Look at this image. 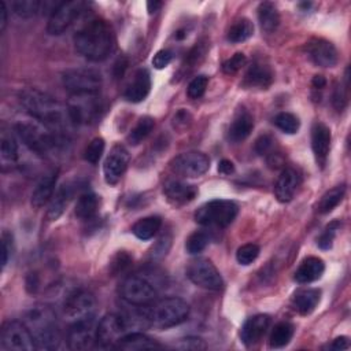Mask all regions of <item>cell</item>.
Wrapping results in <instances>:
<instances>
[{"label": "cell", "instance_id": "cell-7", "mask_svg": "<svg viewBox=\"0 0 351 351\" xmlns=\"http://www.w3.org/2000/svg\"><path fill=\"white\" fill-rule=\"evenodd\" d=\"M89 8V3L82 0H70L62 1L59 5L52 11L48 18L47 32L51 36L63 34L69 30Z\"/></svg>", "mask_w": 351, "mask_h": 351}, {"label": "cell", "instance_id": "cell-30", "mask_svg": "<svg viewBox=\"0 0 351 351\" xmlns=\"http://www.w3.org/2000/svg\"><path fill=\"white\" fill-rule=\"evenodd\" d=\"M274 74L271 69L262 63H254L248 67L244 75V85L248 88L266 89L271 85Z\"/></svg>", "mask_w": 351, "mask_h": 351}, {"label": "cell", "instance_id": "cell-17", "mask_svg": "<svg viewBox=\"0 0 351 351\" xmlns=\"http://www.w3.org/2000/svg\"><path fill=\"white\" fill-rule=\"evenodd\" d=\"M128 165H129L128 149L122 144H115L110 149L103 165V174H104L106 182L110 185H115L126 171Z\"/></svg>", "mask_w": 351, "mask_h": 351}, {"label": "cell", "instance_id": "cell-33", "mask_svg": "<svg viewBox=\"0 0 351 351\" xmlns=\"http://www.w3.org/2000/svg\"><path fill=\"white\" fill-rule=\"evenodd\" d=\"M258 21L266 33L274 32L280 25V14L276 5L270 1H263L258 7Z\"/></svg>", "mask_w": 351, "mask_h": 351}, {"label": "cell", "instance_id": "cell-6", "mask_svg": "<svg viewBox=\"0 0 351 351\" xmlns=\"http://www.w3.org/2000/svg\"><path fill=\"white\" fill-rule=\"evenodd\" d=\"M239 213V206L233 200L214 199L200 206L195 213L196 223L208 228L229 226Z\"/></svg>", "mask_w": 351, "mask_h": 351}, {"label": "cell", "instance_id": "cell-28", "mask_svg": "<svg viewBox=\"0 0 351 351\" xmlns=\"http://www.w3.org/2000/svg\"><path fill=\"white\" fill-rule=\"evenodd\" d=\"M115 348L125 350V351H141V350H156L162 348V344H159L156 340L151 339L149 336L140 333V332H132L123 335L115 344Z\"/></svg>", "mask_w": 351, "mask_h": 351}, {"label": "cell", "instance_id": "cell-48", "mask_svg": "<svg viewBox=\"0 0 351 351\" xmlns=\"http://www.w3.org/2000/svg\"><path fill=\"white\" fill-rule=\"evenodd\" d=\"M11 254H12V236L8 232H3L1 234V266L3 267L8 263Z\"/></svg>", "mask_w": 351, "mask_h": 351}, {"label": "cell", "instance_id": "cell-34", "mask_svg": "<svg viewBox=\"0 0 351 351\" xmlns=\"http://www.w3.org/2000/svg\"><path fill=\"white\" fill-rule=\"evenodd\" d=\"M160 226H162V218L158 215H149L138 219L133 225L132 232L140 240H149L158 233Z\"/></svg>", "mask_w": 351, "mask_h": 351}, {"label": "cell", "instance_id": "cell-47", "mask_svg": "<svg viewBox=\"0 0 351 351\" xmlns=\"http://www.w3.org/2000/svg\"><path fill=\"white\" fill-rule=\"evenodd\" d=\"M245 62H247L245 55L243 52H237L232 58H229L228 60L223 62L222 70L225 74H234L245 64Z\"/></svg>", "mask_w": 351, "mask_h": 351}, {"label": "cell", "instance_id": "cell-53", "mask_svg": "<svg viewBox=\"0 0 351 351\" xmlns=\"http://www.w3.org/2000/svg\"><path fill=\"white\" fill-rule=\"evenodd\" d=\"M350 343H348V339L346 336H340V337H336L329 346L328 348L329 350H336V351H341V350H346L348 348Z\"/></svg>", "mask_w": 351, "mask_h": 351}, {"label": "cell", "instance_id": "cell-49", "mask_svg": "<svg viewBox=\"0 0 351 351\" xmlns=\"http://www.w3.org/2000/svg\"><path fill=\"white\" fill-rule=\"evenodd\" d=\"M273 144H274L273 137L269 134H263L255 141V151L259 155H269L273 149Z\"/></svg>", "mask_w": 351, "mask_h": 351}, {"label": "cell", "instance_id": "cell-45", "mask_svg": "<svg viewBox=\"0 0 351 351\" xmlns=\"http://www.w3.org/2000/svg\"><path fill=\"white\" fill-rule=\"evenodd\" d=\"M207 84H208V78L206 75H197L195 77L189 85H188V89H186V93L191 99H199L203 96V93L206 92V88H207Z\"/></svg>", "mask_w": 351, "mask_h": 351}, {"label": "cell", "instance_id": "cell-27", "mask_svg": "<svg viewBox=\"0 0 351 351\" xmlns=\"http://www.w3.org/2000/svg\"><path fill=\"white\" fill-rule=\"evenodd\" d=\"M254 128V118L252 115L241 108L236 112L229 129H228V138L233 143H240L245 140Z\"/></svg>", "mask_w": 351, "mask_h": 351}, {"label": "cell", "instance_id": "cell-10", "mask_svg": "<svg viewBox=\"0 0 351 351\" xmlns=\"http://www.w3.org/2000/svg\"><path fill=\"white\" fill-rule=\"evenodd\" d=\"M97 95H71L66 106L73 125H89L100 117L103 106Z\"/></svg>", "mask_w": 351, "mask_h": 351}, {"label": "cell", "instance_id": "cell-9", "mask_svg": "<svg viewBox=\"0 0 351 351\" xmlns=\"http://www.w3.org/2000/svg\"><path fill=\"white\" fill-rule=\"evenodd\" d=\"M62 84L70 95H97L103 78L93 69H69L62 74Z\"/></svg>", "mask_w": 351, "mask_h": 351}, {"label": "cell", "instance_id": "cell-57", "mask_svg": "<svg viewBox=\"0 0 351 351\" xmlns=\"http://www.w3.org/2000/svg\"><path fill=\"white\" fill-rule=\"evenodd\" d=\"M160 7H162V1H156V0H154V1H148V3H147V10H148V12H149V14L156 12Z\"/></svg>", "mask_w": 351, "mask_h": 351}, {"label": "cell", "instance_id": "cell-38", "mask_svg": "<svg viewBox=\"0 0 351 351\" xmlns=\"http://www.w3.org/2000/svg\"><path fill=\"white\" fill-rule=\"evenodd\" d=\"M254 34V25L247 18L237 19L228 30V40L230 43H243Z\"/></svg>", "mask_w": 351, "mask_h": 351}, {"label": "cell", "instance_id": "cell-12", "mask_svg": "<svg viewBox=\"0 0 351 351\" xmlns=\"http://www.w3.org/2000/svg\"><path fill=\"white\" fill-rule=\"evenodd\" d=\"M129 329L128 319L115 313L106 314L96 326V344L100 348L115 347L117 341L126 335Z\"/></svg>", "mask_w": 351, "mask_h": 351}, {"label": "cell", "instance_id": "cell-14", "mask_svg": "<svg viewBox=\"0 0 351 351\" xmlns=\"http://www.w3.org/2000/svg\"><path fill=\"white\" fill-rule=\"evenodd\" d=\"M95 311H96V299L93 293L85 289H80L70 293L63 307L64 317L70 324L75 321L95 318Z\"/></svg>", "mask_w": 351, "mask_h": 351}, {"label": "cell", "instance_id": "cell-22", "mask_svg": "<svg viewBox=\"0 0 351 351\" xmlns=\"http://www.w3.org/2000/svg\"><path fill=\"white\" fill-rule=\"evenodd\" d=\"M151 90V75L147 69H140L136 71L133 80L125 89V99L132 103L143 101Z\"/></svg>", "mask_w": 351, "mask_h": 351}, {"label": "cell", "instance_id": "cell-46", "mask_svg": "<svg viewBox=\"0 0 351 351\" xmlns=\"http://www.w3.org/2000/svg\"><path fill=\"white\" fill-rule=\"evenodd\" d=\"M339 230V222H332L326 226V229L322 232V234L318 237L317 240V244L319 248L322 250H329L333 244V240H335V236H336V232Z\"/></svg>", "mask_w": 351, "mask_h": 351}, {"label": "cell", "instance_id": "cell-54", "mask_svg": "<svg viewBox=\"0 0 351 351\" xmlns=\"http://www.w3.org/2000/svg\"><path fill=\"white\" fill-rule=\"evenodd\" d=\"M218 171L222 176H229V174L234 173V165L229 159H222L218 163Z\"/></svg>", "mask_w": 351, "mask_h": 351}, {"label": "cell", "instance_id": "cell-55", "mask_svg": "<svg viewBox=\"0 0 351 351\" xmlns=\"http://www.w3.org/2000/svg\"><path fill=\"white\" fill-rule=\"evenodd\" d=\"M333 104H335V107H336L339 111H340V110L344 107V104H346V97L343 96L340 88H337V89L335 90V95H333Z\"/></svg>", "mask_w": 351, "mask_h": 351}, {"label": "cell", "instance_id": "cell-23", "mask_svg": "<svg viewBox=\"0 0 351 351\" xmlns=\"http://www.w3.org/2000/svg\"><path fill=\"white\" fill-rule=\"evenodd\" d=\"M58 169L51 170L49 173H47L36 185L33 193H32V206L36 208L43 207L44 204H47L53 193H55V185H56V180H58Z\"/></svg>", "mask_w": 351, "mask_h": 351}, {"label": "cell", "instance_id": "cell-13", "mask_svg": "<svg viewBox=\"0 0 351 351\" xmlns=\"http://www.w3.org/2000/svg\"><path fill=\"white\" fill-rule=\"evenodd\" d=\"M186 277L195 285L208 291H219L223 288L222 276L208 259L192 261L186 269Z\"/></svg>", "mask_w": 351, "mask_h": 351}, {"label": "cell", "instance_id": "cell-15", "mask_svg": "<svg viewBox=\"0 0 351 351\" xmlns=\"http://www.w3.org/2000/svg\"><path fill=\"white\" fill-rule=\"evenodd\" d=\"M170 167L178 176L186 178H196L203 176L208 170L210 159L203 152L188 151L176 156L170 162Z\"/></svg>", "mask_w": 351, "mask_h": 351}, {"label": "cell", "instance_id": "cell-56", "mask_svg": "<svg viewBox=\"0 0 351 351\" xmlns=\"http://www.w3.org/2000/svg\"><path fill=\"white\" fill-rule=\"evenodd\" d=\"M7 7L4 1H0V32H4L7 26Z\"/></svg>", "mask_w": 351, "mask_h": 351}, {"label": "cell", "instance_id": "cell-21", "mask_svg": "<svg viewBox=\"0 0 351 351\" xmlns=\"http://www.w3.org/2000/svg\"><path fill=\"white\" fill-rule=\"evenodd\" d=\"M269 325H270V317L266 314H256L254 317H250L241 326V330H240L241 341L245 346H254L266 333Z\"/></svg>", "mask_w": 351, "mask_h": 351}, {"label": "cell", "instance_id": "cell-51", "mask_svg": "<svg viewBox=\"0 0 351 351\" xmlns=\"http://www.w3.org/2000/svg\"><path fill=\"white\" fill-rule=\"evenodd\" d=\"M130 263H132V258L126 252L121 251L115 255V258L111 263V267H112L114 273H119V271H123Z\"/></svg>", "mask_w": 351, "mask_h": 351}, {"label": "cell", "instance_id": "cell-44", "mask_svg": "<svg viewBox=\"0 0 351 351\" xmlns=\"http://www.w3.org/2000/svg\"><path fill=\"white\" fill-rule=\"evenodd\" d=\"M174 347L178 350H186V351H202V350L207 348V344L204 343V340L202 337L188 336V337L180 339L174 344Z\"/></svg>", "mask_w": 351, "mask_h": 351}, {"label": "cell", "instance_id": "cell-24", "mask_svg": "<svg viewBox=\"0 0 351 351\" xmlns=\"http://www.w3.org/2000/svg\"><path fill=\"white\" fill-rule=\"evenodd\" d=\"M74 192H75V185L71 182H64L55 191L48 206V213H47L48 219L56 221L63 214Z\"/></svg>", "mask_w": 351, "mask_h": 351}, {"label": "cell", "instance_id": "cell-8", "mask_svg": "<svg viewBox=\"0 0 351 351\" xmlns=\"http://www.w3.org/2000/svg\"><path fill=\"white\" fill-rule=\"evenodd\" d=\"M121 298L133 306H147L156 300V285L143 274H132L126 277L119 287Z\"/></svg>", "mask_w": 351, "mask_h": 351}, {"label": "cell", "instance_id": "cell-1", "mask_svg": "<svg viewBox=\"0 0 351 351\" xmlns=\"http://www.w3.org/2000/svg\"><path fill=\"white\" fill-rule=\"evenodd\" d=\"M19 101L30 118L45 125L55 133L69 136L67 132L73 123L67 106L62 104L58 99L36 88H27L19 93Z\"/></svg>", "mask_w": 351, "mask_h": 351}, {"label": "cell", "instance_id": "cell-36", "mask_svg": "<svg viewBox=\"0 0 351 351\" xmlns=\"http://www.w3.org/2000/svg\"><path fill=\"white\" fill-rule=\"evenodd\" d=\"M344 193H346V185H343V184L336 185L332 189L326 191L317 204V211L319 214L330 213L343 200Z\"/></svg>", "mask_w": 351, "mask_h": 351}, {"label": "cell", "instance_id": "cell-4", "mask_svg": "<svg viewBox=\"0 0 351 351\" xmlns=\"http://www.w3.org/2000/svg\"><path fill=\"white\" fill-rule=\"evenodd\" d=\"M189 315V304L181 298H163L141 306L138 319L145 326L167 329L184 322Z\"/></svg>", "mask_w": 351, "mask_h": 351}, {"label": "cell", "instance_id": "cell-31", "mask_svg": "<svg viewBox=\"0 0 351 351\" xmlns=\"http://www.w3.org/2000/svg\"><path fill=\"white\" fill-rule=\"evenodd\" d=\"M321 299V291L317 288H304L298 291L293 295L292 299V304L293 308L302 314V315H307L310 313H313L317 307V304L319 303Z\"/></svg>", "mask_w": 351, "mask_h": 351}, {"label": "cell", "instance_id": "cell-29", "mask_svg": "<svg viewBox=\"0 0 351 351\" xmlns=\"http://www.w3.org/2000/svg\"><path fill=\"white\" fill-rule=\"evenodd\" d=\"M163 192L170 203L176 206H181L193 200V197L197 193V189L193 185H189L181 181H169L166 182Z\"/></svg>", "mask_w": 351, "mask_h": 351}, {"label": "cell", "instance_id": "cell-42", "mask_svg": "<svg viewBox=\"0 0 351 351\" xmlns=\"http://www.w3.org/2000/svg\"><path fill=\"white\" fill-rule=\"evenodd\" d=\"M104 147H106V143H104V140L101 137L93 138L89 143V145L85 148V152H84L85 160L92 163V165H96L100 160V158H101V155L104 152Z\"/></svg>", "mask_w": 351, "mask_h": 351}, {"label": "cell", "instance_id": "cell-32", "mask_svg": "<svg viewBox=\"0 0 351 351\" xmlns=\"http://www.w3.org/2000/svg\"><path fill=\"white\" fill-rule=\"evenodd\" d=\"M99 208V196L93 192H85L81 193L75 207H74V214L80 218V219H92Z\"/></svg>", "mask_w": 351, "mask_h": 351}, {"label": "cell", "instance_id": "cell-52", "mask_svg": "<svg viewBox=\"0 0 351 351\" xmlns=\"http://www.w3.org/2000/svg\"><path fill=\"white\" fill-rule=\"evenodd\" d=\"M169 247H170V239L166 237V236L160 237V239L158 240V243L155 244V247L152 248V256L160 258V256L166 255Z\"/></svg>", "mask_w": 351, "mask_h": 351}, {"label": "cell", "instance_id": "cell-37", "mask_svg": "<svg viewBox=\"0 0 351 351\" xmlns=\"http://www.w3.org/2000/svg\"><path fill=\"white\" fill-rule=\"evenodd\" d=\"M295 328L291 322H278L269 337V344L271 348H281L285 347L293 337Z\"/></svg>", "mask_w": 351, "mask_h": 351}, {"label": "cell", "instance_id": "cell-3", "mask_svg": "<svg viewBox=\"0 0 351 351\" xmlns=\"http://www.w3.org/2000/svg\"><path fill=\"white\" fill-rule=\"evenodd\" d=\"M14 129L22 143L38 156H48L55 154L64 148L69 143V136L55 133L33 118L18 121Z\"/></svg>", "mask_w": 351, "mask_h": 351}, {"label": "cell", "instance_id": "cell-43", "mask_svg": "<svg viewBox=\"0 0 351 351\" xmlns=\"http://www.w3.org/2000/svg\"><path fill=\"white\" fill-rule=\"evenodd\" d=\"M261 250H259V245L254 244V243H247L244 245H241L237 252H236V259L240 265H250L252 263L258 255H259Z\"/></svg>", "mask_w": 351, "mask_h": 351}, {"label": "cell", "instance_id": "cell-18", "mask_svg": "<svg viewBox=\"0 0 351 351\" xmlns=\"http://www.w3.org/2000/svg\"><path fill=\"white\" fill-rule=\"evenodd\" d=\"M310 59L321 67H333L339 62V53L335 45L324 38H314L307 44Z\"/></svg>", "mask_w": 351, "mask_h": 351}, {"label": "cell", "instance_id": "cell-40", "mask_svg": "<svg viewBox=\"0 0 351 351\" xmlns=\"http://www.w3.org/2000/svg\"><path fill=\"white\" fill-rule=\"evenodd\" d=\"M208 241H210V236L206 232L196 230L186 239V243H185L186 252L191 255L200 254L208 245Z\"/></svg>", "mask_w": 351, "mask_h": 351}, {"label": "cell", "instance_id": "cell-35", "mask_svg": "<svg viewBox=\"0 0 351 351\" xmlns=\"http://www.w3.org/2000/svg\"><path fill=\"white\" fill-rule=\"evenodd\" d=\"M0 156L3 166L15 165L18 160V145L11 133L7 130L1 132L0 137Z\"/></svg>", "mask_w": 351, "mask_h": 351}, {"label": "cell", "instance_id": "cell-11", "mask_svg": "<svg viewBox=\"0 0 351 351\" xmlns=\"http://www.w3.org/2000/svg\"><path fill=\"white\" fill-rule=\"evenodd\" d=\"M0 347L3 350L15 351H33L37 350L34 339L25 322L7 321L1 326Z\"/></svg>", "mask_w": 351, "mask_h": 351}, {"label": "cell", "instance_id": "cell-26", "mask_svg": "<svg viewBox=\"0 0 351 351\" xmlns=\"http://www.w3.org/2000/svg\"><path fill=\"white\" fill-rule=\"evenodd\" d=\"M58 5L59 3H53L49 0H14L11 4L14 14L19 18H32L43 11H49L51 15Z\"/></svg>", "mask_w": 351, "mask_h": 351}, {"label": "cell", "instance_id": "cell-20", "mask_svg": "<svg viewBox=\"0 0 351 351\" xmlns=\"http://www.w3.org/2000/svg\"><path fill=\"white\" fill-rule=\"evenodd\" d=\"M299 184H300V174L298 173V170L293 167L284 169L274 184V195L277 200L281 203L291 202Z\"/></svg>", "mask_w": 351, "mask_h": 351}, {"label": "cell", "instance_id": "cell-50", "mask_svg": "<svg viewBox=\"0 0 351 351\" xmlns=\"http://www.w3.org/2000/svg\"><path fill=\"white\" fill-rule=\"evenodd\" d=\"M173 59V53L169 49H160L158 51L152 58V64L155 69H165Z\"/></svg>", "mask_w": 351, "mask_h": 351}, {"label": "cell", "instance_id": "cell-19", "mask_svg": "<svg viewBox=\"0 0 351 351\" xmlns=\"http://www.w3.org/2000/svg\"><path fill=\"white\" fill-rule=\"evenodd\" d=\"M330 129L322 123L315 122L311 128V148L315 158V162L319 167H324L328 159L329 148H330Z\"/></svg>", "mask_w": 351, "mask_h": 351}, {"label": "cell", "instance_id": "cell-41", "mask_svg": "<svg viewBox=\"0 0 351 351\" xmlns=\"http://www.w3.org/2000/svg\"><path fill=\"white\" fill-rule=\"evenodd\" d=\"M274 125L282 130L284 133H288V134H293L299 130V126H300V122L298 119V117H295L293 114L291 112H280L274 117L273 119Z\"/></svg>", "mask_w": 351, "mask_h": 351}, {"label": "cell", "instance_id": "cell-2", "mask_svg": "<svg viewBox=\"0 0 351 351\" xmlns=\"http://www.w3.org/2000/svg\"><path fill=\"white\" fill-rule=\"evenodd\" d=\"M74 45L77 52L85 59L103 62L115 49V34L107 21L90 18L77 30Z\"/></svg>", "mask_w": 351, "mask_h": 351}, {"label": "cell", "instance_id": "cell-58", "mask_svg": "<svg viewBox=\"0 0 351 351\" xmlns=\"http://www.w3.org/2000/svg\"><path fill=\"white\" fill-rule=\"evenodd\" d=\"M325 85H326V80H325L322 75H315V77L313 78V86H314V88L322 89Z\"/></svg>", "mask_w": 351, "mask_h": 351}, {"label": "cell", "instance_id": "cell-16", "mask_svg": "<svg viewBox=\"0 0 351 351\" xmlns=\"http://www.w3.org/2000/svg\"><path fill=\"white\" fill-rule=\"evenodd\" d=\"M95 318L71 322L67 329V346L70 350L81 351L93 347L96 343Z\"/></svg>", "mask_w": 351, "mask_h": 351}, {"label": "cell", "instance_id": "cell-25", "mask_svg": "<svg viewBox=\"0 0 351 351\" xmlns=\"http://www.w3.org/2000/svg\"><path fill=\"white\" fill-rule=\"evenodd\" d=\"M325 271V263L321 258L308 256L302 261L299 267L296 269L293 278L299 284H308L321 278Z\"/></svg>", "mask_w": 351, "mask_h": 351}, {"label": "cell", "instance_id": "cell-5", "mask_svg": "<svg viewBox=\"0 0 351 351\" xmlns=\"http://www.w3.org/2000/svg\"><path fill=\"white\" fill-rule=\"evenodd\" d=\"M23 322L32 332L37 350H55L59 347L62 337L52 307L47 304L32 307L26 313Z\"/></svg>", "mask_w": 351, "mask_h": 351}, {"label": "cell", "instance_id": "cell-39", "mask_svg": "<svg viewBox=\"0 0 351 351\" xmlns=\"http://www.w3.org/2000/svg\"><path fill=\"white\" fill-rule=\"evenodd\" d=\"M155 126V121L151 117H143L138 119V122L134 125V128L130 130V133L128 134V141L132 145H137L140 144L143 140H145V137L152 132Z\"/></svg>", "mask_w": 351, "mask_h": 351}]
</instances>
